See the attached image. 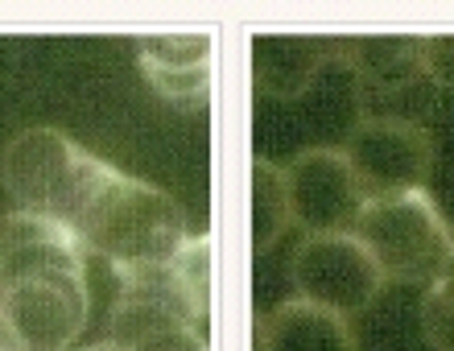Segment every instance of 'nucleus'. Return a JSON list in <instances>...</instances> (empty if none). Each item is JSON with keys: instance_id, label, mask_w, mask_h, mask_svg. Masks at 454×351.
Returning a JSON list of instances; mask_svg holds the SVG:
<instances>
[{"instance_id": "f257e3e1", "label": "nucleus", "mask_w": 454, "mask_h": 351, "mask_svg": "<svg viewBox=\"0 0 454 351\" xmlns=\"http://www.w3.org/2000/svg\"><path fill=\"white\" fill-rule=\"evenodd\" d=\"M67 228L79 236L83 253L108 261L116 277L169 265L191 244V223L178 199L153 182L112 170L108 161H96Z\"/></svg>"}, {"instance_id": "f03ea898", "label": "nucleus", "mask_w": 454, "mask_h": 351, "mask_svg": "<svg viewBox=\"0 0 454 351\" xmlns=\"http://www.w3.org/2000/svg\"><path fill=\"white\" fill-rule=\"evenodd\" d=\"M211 240L191 236L169 265L120 277L108 310V343L124 351H207Z\"/></svg>"}, {"instance_id": "7ed1b4c3", "label": "nucleus", "mask_w": 454, "mask_h": 351, "mask_svg": "<svg viewBox=\"0 0 454 351\" xmlns=\"http://www.w3.org/2000/svg\"><path fill=\"white\" fill-rule=\"evenodd\" d=\"M356 236L376 261L380 277L396 285H430L454 253L450 223L426 191L368 199L356 219Z\"/></svg>"}, {"instance_id": "20e7f679", "label": "nucleus", "mask_w": 454, "mask_h": 351, "mask_svg": "<svg viewBox=\"0 0 454 351\" xmlns=\"http://www.w3.org/2000/svg\"><path fill=\"white\" fill-rule=\"evenodd\" d=\"M96 153L79 149L59 129H29L4 145L0 182L12 194L17 211H37V215L67 223L74 203L83 199V186L96 170Z\"/></svg>"}, {"instance_id": "39448f33", "label": "nucleus", "mask_w": 454, "mask_h": 351, "mask_svg": "<svg viewBox=\"0 0 454 351\" xmlns=\"http://www.w3.org/2000/svg\"><path fill=\"white\" fill-rule=\"evenodd\" d=\"M343 158L368 199L426 191L434 170V136L413 116H359L343 141Z\"/></svg>"}, {"instance_id": "423d86ee", "label": "nucleus", "mask_w": 454, "mask_h": 351, "mask_svg": "<svg viewBox=\"0 0 454 351\" xmlns=\"http://www.w3.org/2000/svg\"><path fill=\"white\" fill-rule=\"evenodd\" d=\"M91 293L83 269H54L0 290V315L21 351H71L87 327Z\"/></svg>"}, {"instance_id": "0eeeda50", "label": "nucleus", "mask_w": 454, "mask_h": 351, "mask_svg": "<svg viewBox=\"0 0 454 351\" xmlns=\"http://www.w3.org/2000/svg\"><path fill=\"white\" fill-rule=\"evenodd\" d=\"M289 281L298 298L318 302L335 315L351 318L376 302L384 290V277L356 231H323L306 236L289 261Z\"/></svg>"}, {"instance_id": "6e6552de", "label": "nucleus", "mask_w": 454, "mask_h": 351, "mask_svg": "<svg viewBox=\"0 0 454 351\" xmlns=\"http://www.w3.org/2000/svg\"><path fill=\"white\" fill-rule=\"evenodd\" d=\"M286 178L294 223L306 228V236L356 231V219L368 203V194L359 191V178L347 166L343 149H301Z\"/></svg>"}, {"instance_id": "1a4fd4ad", "label": "nucleus", "mask_w": 454, "mask_h": 351, "mask_svg": "<svg viewBox=\"0 0 454 351\" xmlns=\"http://www.w3.org/2000/svg\"><path fill=\"white\" fill-rule=\"evenodd\" d=\"M83 256L79 236L59 219L37 211H12L0 219V290L54 269H83Z\"/></svg>"}, {"instance_id": "9d476101", "label": "nucleus", "mask_w": 454, "mask_h": 351, "mask_svg": "<svg viewBox=\"0 0 454 351\" xmlns=\"http://www.w3.org/2000/svg\"><path fill=\"white\" fill-rule=\"evenodd\" d=\"M145 83L174 108H203L211 99V34H166L137 42Z\"/></svg>"}, {"instance_id": "9b49d317", "label": "nucleus", "mask_w": 454, "mask_h": 351, "mask_svg": "<svg viewBox=\"0 0 454 351\" xmlns=\"http://www.w3.org/2000/svg\"><path fill=\"white\" fill-rule=\"evenodd\" d=\"M426 37H351V42H335L343 50L339 58L351 66L359 91L368 99H393V96H413L418 87H430L426 79V54H421Z\"/></svg>"}, {"instance_id": "f8f14e48", "label": "nucleus", "mask_w": 454, "mask_h": 351, "mask_svg": "<svg viewBox=\"0 0 454 351\" xmlns=\"http://www.w3.org/2000/svg\"><path fill=\"white\" fill-rule=\"evenodd\" d=\"M331 58L326 37L264 34L252 42V87L269 99H294L318 79Z\"/></svg>"}, {"instance_id": "ddd939ff", "label": "nucleus", "mask_w": 454, "mask_h": 351, "mask_svg": "<svg viewBox=\"0 0 454 351\" xmlns=\"http://www.w3.org/2000/svg\"><path fill=\"white\" fill-rule=\"evenodd\" d=\"M261 351H359V343L343 315L289 298L261 323Z\"/></svg>"}, {"instance_id": "4468645a", "label": "nucleus", "mask_w": 454, "mask_h": 351, "mask_svg": "<svg viewBox=\"0 0 454 351\" xmlns=\"http://www.w3.org/2000/svg\"><path fill=\"white\" fill-rule=\"evenodd\" d=\"M294 223L289 207V178L286 170L269 158L252 161V244L256 253H273V244L286 236Z\"/></svg>"}, {"instance_id": "2eb2a0df", "label": "nucleus", "mask_w": 454, "mask_h": 351, "mask_svg": "<svg viewBox=\"0 0 454 351\" xmlns=\"http://www.w3.org/2000/svg\"><path fill=\"white\" fill-rule=\"evenodd\" d=\"M421 335L434 351H454V253L421 298Z\"/></svg>"}, {"instance_id": "dca6fc26", "label": "nucleus", "mask_w": 454, "mask_h": 351, "mask_svg": "<svg viewBox=\"0 0 454 351\" xmlns=\"http://www.w3.org/2000/svg\"><path fill=\"white\" fill-rule=\"evenodd\" d=\"M426 79L434 91H454V37H426Z\"/></svg>"}, {"instance_id": "f3484780", "label": "nucleus", "mask_w": 454, "mask_h": 351, "mask_svg": "<svg viewBox=\"0 0 454 351\" xmlns=\"http://www.w3.org/2000/svg\"><path fill=\"white\" fill-rule=\"evenodd\" d=\"M83 351H124V347H116V343L104 339V343H91V347H83Z\"/></svg>"}]
</instances>
